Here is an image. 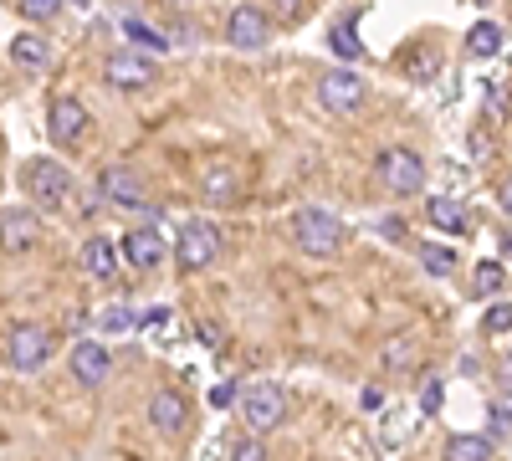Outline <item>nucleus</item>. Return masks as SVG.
I'll return each mask as SVG.
<instances>
[{"label":"nucleus","mask_w":512,"mask_h":461,"mask_svg":"<svg viewBox=\"0 0 512 461\" xmlns=\"http://www.w3.org/2000/svg\"><path fill=\"white\" fill-rule=\"evenodd\" d=\"M82 272L98 277V282H108V277L118 272V246H113L108 236H88V241H82Z\"/></svg>","instance_id":"obj_17"},{"label":"nucleus","mask_w":512,"mask_h":461,"mask_svg":"<svg viewBox=\"0 0 512 461\" xmlns=\"http://www.w3.org/2000/svg\"><path fill=\"white\" fill-rule=\"evenodd\" d=\"M415 354H420V344L410 339V333H400V339L384 344V369H410V364H415Z\"/></svg>","instance_id":"obj_24"},{"label":"nucleus","mask_w":512,"mask_h":461,"mask_svg":"<svg viewBox=\"0 0 512 461\" xmlns=\"http://www.w3.org/2000/svg\"><path fill=\"white\" fill-rule=\"evenodd\" d=\"M482 328H487V333H507V328H512V303H492L487 318H482Z\"/></svg>","instance_id":"obj_29"},{"label":"nucleus","mask_w":512,"mask_h":461,"mask_svg":"<svg viewBox=\"0 0 512 461\" xmlns=\"http://www.w3.org/2000/svg\"><path fill=\"white\" fill-rule=\"evenodd\" d=\"M149 426H154L159 436H180V431L190 426L185 395H180V390H154V400H149Z\"/></svg>","instance_id":"obj_11"},{"label":"nucleus","mask_w":512,"mask_h":461,"mask_svg":"<svg viewBox=\"0 0 512 461\" xmlns=\"http://www.w3.org/2000/svg\"><path fill=\"white\" fill-rule=\"evenodd\" d=\"M267 36H272V21L267 11H256V6H236L226 16V41L241 52H256V47H267Z\"/></svg>","instance_id":"obj_9"},{"label":"nucleus","mask_w":512,"mask_h":461,"mask_svg":"<svg viewBox=\"0 0 512 461\" xmlns=\"http://www.w3.org/2000/svg\"><path fill=\"white\" fill-rule=\"evenodd\" d=\"M103 77H108V88H118V93H139V88L154 82V57H144V52H113Z\"/></svg>","instance_id":"obj_7"},{"label":"nucleus","mask_w":512,"mask_h":461,"mask_svg":"<svg viewBox=\"0 0 512 461\" xmlns=\"http://www.w3.org/2000/svg\"><path fill=\"white\" fill-rule=\"evenodd\" d=\"M502 282H507L502 262H477V272H472V292H477V298H497Z\"/></svg>","instance_id":"obj_22"},{"label":"nucleus","mask_w":512,"mask_h":461,"mask_svg":"<svg viewBox=\"0 0 512 461\" xmlns=\"http://www.w3.org/2000/svg\"><path fill=\"white\" fill-rule=\"evenodd\" d=\"M333 52H344V57H364V47H359V36H354L349 26H333Z\"/></svg>","instance_id":"obj_31"},{"label":"nucleus","mask_w":512,"mask_h":461,"mask_svg":"<svg viewBox=\"0 0 512 461\" xmlns=\"http://www.w3.org/2000/svg\"><path fill=\"white\" fill-rule=\"evenodd\" d=\"M318 103L328 113H359L364 108V77L349 72V67H333L318 77Z\"/></svg>","instance_id":"obj_6"},{"label":"nucleus","mask_w":512,"mask_h":461,"mask_svg":"<svg viewBox=\"0 0 512 461\" xmlns=\"http://www.w3.org/2000/svg\"><path fill=\"white\" fill-rule=\"evenodd\" d=\"M497 200H502V211H507V216H512V175H507V180H502V190H497Z\"/></svg>","instance_id":"obj_36"},{"label":"nucleus","mask_w":512,"mask_h":461,"mask_svg":"<svg viewBox=\"0 0 512 461\" xmlns=\"http://www.w3.org/2000/svg\"><path fill=\"white\" fill-rule=\"evenodd\" d=\"M272 11H277L282 21H297V16H303V0H272Z\"/></svg>","instance_id":"obj_34"},{"label":"nucleus","mask_w":512,"mask_h":461,"mask_svg":"<svg viewBox=\"0 0 512 461\" xmlns=\"http://www.w3.org/2000/svg\"><path fill=\"white\" fill-rule=\"evenodd\" d=\"M98 195L134 211V205H144V180H139L134 170H103V175H98Z\"/></svg>","instance_id":"obj_15"},{"label":"nucleus","mask_w":512,"mask_h":461,"mask_svg":"<svg viewBox=\"0 0 512 461\" xmlns=\"http://www.w3.org/2000/svg\"><path fill=\"white\" fill-rule=\"evenodd\" d=\"M420 267L431 272V277H451V272H456V251H451V246H431V241H425V246H420Z\"/></svg>","instance_id":"obj_23"},{"label":"nucleus","mask_w":512,"mask_h":461,"mask_svg":"<svg viewBox=\"0 0 512 461\" xmlns=\"http://www.w3.org/2000/svg\"><path fill=\"white\" fill-rule=\"evenodd\" d=\"M425 221H431L436 231H446V236L472 231V211H466L461 200H451V195H431V205H425Z\"/></svg>","instance_id":"obj_16"},{"label":"nucleus","mask_w":512,"mask_h":461,"mask_svg":"<svg viewBox=\"0 0 512 461\" xmlns=\"http://www.w3.org/2000/svg\"><path fill=\"white\" fill-rule=\"evenodd\" d=\"M231 461H272V456H267V446L256 441V436H246V441L231 446Z\"/></svg>","instance_id":"obj_30"},{"label":"nucleus","mask_w":512,"mask_h":461,"mask_svg":"<svg viewBox=\"0 0 512 461\" xmlns=\"http://www.w3.org/2000/svg\"><path fill=\"white\" fill-rule=\"evenodd\" d=\"M466 52H472V57H497V52H502L497 21H477L472 31H466Z\"/></svg>","instance_id":"obj_21"},{"label":"nucleus","mask_w":512,"mask_h":461,"mask_svg":"<svg viewBox=\"0 0 512 461\" xmlns=\"http://www.w3.org/2000/svg\"><path fill=\"white\" fill-rule=\"evenodd\" d=\"M134 323H139V318L128 313V308H108V313H98V328H103V339H108V333H128Z\"/></svg>","instance_id":"obj_25"},{"label":"nucleus","mask_w":512,"mask_h":461,"mask_svg":"<svg viewBox=\"0 0 512 461\" xmlns=\"http://www.w3.org/2000/svg\"><path fill=\"white\" fill-rule=\"evenodd\" d=\"M11 57H16V67H26V72H41V67L52 62V47H47V36L21 31V36L11 41Z\"/></svg>","instance_id":"obj_19"},{"label":"nucleus","mask_w":512,"mask_h":461,"mask_svg":"<svg viewBox=\"0 0 512 461\" xmlns=\"http://www.w3.org/2000/svg\"><path fill=\"white\" fill-rule=\"evenodd\" d=\"M210 405H216V410H231V405H241V385H236V380L216 385V390H210Z\"/></svg>","instance_id":"obj_32"},{"label":"nucleus","mask_w":512,"mask_h":461,"mask_svg":"<svg viewBox=\"0 0 512 461\" xmlns=\"http://www.w3.org/2000/svg\"><path fill=\"white\" fill-rule=\"evenodd\" d=\"M492 426L497 431H512V405H492Z\"/></svg>","instance_id":"obj_35"},{"label":"nucleus","mask_w":512,"mask_h":461,"mask_svg":"<svg viewBox=\"0 0 512 461\" xmlns=\"http://www.w3.org/2000/svg\"><path fill=\"white\" fill-rule=\"evenodd\" d=\"M21 175H26V190H31V200L41 205V211H62V205L72 200V175L57 159H26Z\"/></svg>","instance_id":"obj_3"},{"label":"nucleus","mask_w":512,"mask_h":461,"mask_svg":"<svg viewBox=\"0 0 512 461\" xmlns=\"http://www.w3.org/2000/svg\"><path fill=\"white\" fill-rule=\"evenodd\" d=\"M441 405H446V380H436V374H431V380L420 385V410H425V415H436Z\"/></svg>","instance_id":"obj_26"},{"label":"nucleus","mask_w":512,"mask_h":461,"mask_svg":"<svg viewBox=\"0 0 512 461\" xmlns=\"http://www.w3.org/2000/svg\"><path fill=\"white\" fill-rule=\"evenodd\" d=\"M47 359H52V333H47V328H36V323L11 328V364H16L21 374H36Z\"/></svg>","instance_id":"obj_8"},{"label":"nucleus","mask_w":512,"mask_h":461,"mask_svg":"<svg viewBox=\"0 0 512 461\" xmlns=\"http://www.w3.org/2000/svg\"><path fill=\"white\" fill-rule=\"evenodd\" d=\"M200 195H205L210 205H231V200L241 195V180H236L231 164H210L205 180H200Z\"/></svg>","instance_id":"obj_18"},{"label":"nucleus","mask_w":512,"mask_h":461,"mask_svg":"<svg viewBox=\"0 0 512 461\" xmlns=\"http://www.w3.org/2000/svg\"><path fill=\"white\" fill-rule=\"evenodd\" d=\"M502 257L512 262V236H502Z\"/></svg>","instance_id":"obj_37"},{"label":"nucleus","mask_w":512,"mask_h":461,"mask_svg":"<svg viewBox=\"0 0 512 461\" xmlns=\"http://www.w3.org/2000/svg\"><path fill=\"white\" fill-rule=\"evenodd\" d=\"M379 236H384V241H405V221H400V216H384V221H379Z\"/></svg>","instance_id":"obj_33"},{"label":"nucleus","mask_w":512,"mask_h":461,"mask_svg":"<svg viewBox=\"0 0 512 461\" xmlns=\"http://www.w3.org/2000/svg\"><path fill=\"white\" fill-rule=\"evenodd\" d=\"M123 257H128V267H139V272H154V267L164 262V241H159V231H154V226H139V231H128V236H123Z\"/></svg>","instance_id":"obj_13"},{"label":"nucleus","mask_w":512,"mask_h":461,"mask_svg":"<svg viewBox=\"0 0 512 461\" xmlns=\"http://www.w3.org/2000/svg\"><path fill=\"white\" fill-rule=\"evenodd\" d=\"M47 129H52V139H62V144L82 139V129H88V108H82V98H57L52 113H47Z\"/></svg>","instance_id":"obj_14"},{"label":"nucleus","mask_w":512,"mask_h":461,"mask_svg":"<svg viewBox=\"0 0 512 461\" xmlns=\"http://www.w3.org/2000/svg\"><path fill=\"white\" fill-rule=\"evenodd\" d=\"M175 257H180V267H185V272H205V267H216V262H221V231H216V221H185Z\"/></svg>","instance_id":"obj_5"},{"label":"nucleus","mask_w":512,"mask_h":461,"mask_svg":"<svg viewBox=\"0 0 512 461\" xmlns=\"http://www.w3.org/2000/svg\"><path fill=\"white\" fill-rule=\"evenodd\" d=\"M123 31H128V41H139V47H149V52H164V36H159V31H149L144 21H123Z\"/></svg>","instance_id":"obj_27"},{"label":"nucleus","mask_w":512,"mask_h":461,"mask_svg":"<svg viewBox=\"0 0 512 461\" xmlns=\"http://www.w3.org/2000/svg\"><path fill=\"white\" fill-rule=\"evenodd\" d=\"M62 11V0H21V16L26 21H52Z\"/></svg>","instance_id":"obj_28"},{"label":"nucleus","mask_w":512,"mask_h":461,"mask_svg":"<svg viewBox=\"0 0 512 461\" xmlns=\"http://www.w3.org/2000/svg\"><path fill=\"white\" fill-rule=\"evenodd\" d=\"M292 241L308 251V257H333L338 246H344V221L323 205H303V211L292 216Z\"/></svg>","instance_id":"obj_1"},{"label":"nucleus","mask_w":512,"mask_h":461,"mask_svg":"<svg viewBox=\"0 0 512 461\" xmlns=\"http://www.w3.org/2000/svg\"><path fill=\"white\" fill-rule=\"evenodd\" d=\"M374 175H379V185L390 190V195H420V185H425V159H420L415 149H384L379 164H374Z\"/></svg>","instance_id":"obj_4"},{"label":"nucleus","mask_w":512,"mask_h":461,"mask_svg":"<svg viewBox=\"0 0 512 461\" xmlns=\"http://www.w3.org/2000/svg\"><path fill=\"white\" fill-rule=\"evenodd\" d=\"M36 241H41L36 211H21V205H16V211L0 216V251H11V257H16V251H31Z\"/></svg>","instance_id":"obj_12"},{"label":"nucleus","mask_w":512,"mask_h":461,"mask_svg":"<svg viewBox=\"0 0 512 461\" xmlns=\"http://www.w3.org/2000/svg\"><path fill=\"white\" fill-rule=\"evenodd\" d=\"M441 461H492V441H487V436H472V431H461V436L446 441Z\"/></svg>","instance_id":"obj_20"},{"label":"nucleus","mask_w":512,"mask_h":461,"mask_svg":"<svg viewBox=\"0 0 512 461\" xmlns=\"http://www.w3.org/2000/svg\"><path fill=\"white\" fill-rule=\"evenodd\" d=\"M108 369H113L108 344H98V339H82V344H72V380H77V385L98 390V385L108 380Z\"/></svg>","instance_id":"obj_10"},{"label":"nucleus","mask_w":512,"mask_h":461,"mask_svg":"<svg viewBox=\"0 0 512 461\" xmlns=\"http://www.w3.org/2000/svg\"><path fill=\"white\" fill-rule=\"evenodd\" d=\"M241 421L256 431V436H267L287 421V390L272 385V380H256L241 390Z\"/></svg>","instance_id":"obj_2"}]
</instances>
